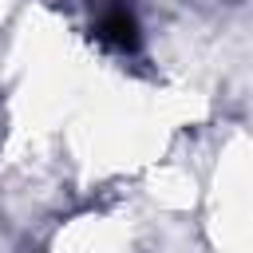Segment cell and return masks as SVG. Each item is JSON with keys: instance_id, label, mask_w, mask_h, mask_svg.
<instances>
[{"instance_id": "1", "label": "cell", "mask_w": 253, "mask_h": 253, "mask_svg": "<svg viewBox=\"0 0 253 253\" xmlns=\"http://www.w3.org/2000/svg\"><path fill=\"white\" fill-rule=\"evenodd\" d=\"M95 32H99V40H107V43L119 47V51H134V47H138V20H134V12H130L126 4H119V0L99 4Z\"/></svg>"}]
</instances>
